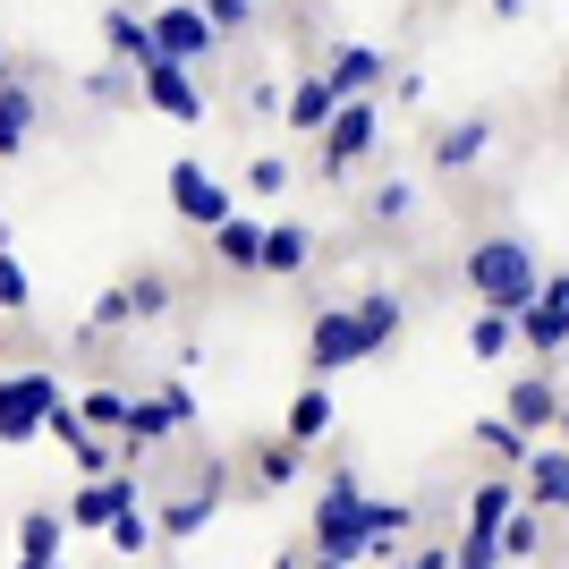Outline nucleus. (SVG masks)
<instances>
[{
  "instance_id": "obj_32",
  "label": "nucleus",
  "mask_w": 569,
  "mask_h": 569,
  "mask_svg": "<svg viewBox=\"0 0 569 569\" xmlns=\"http://www.w3.org/2000/svg\"><path fill=\"white\" fill-rule=\"evenodd\" d=\"M366 213H375V221H408V213H417V188H408V179H382V188L366 196Z\"/></svg>"
},
{
  "instance_id": "obj_3",
  "label": "nucleus",
  "mask_w": 569,
  "mask_h": 569,
  "mask_svg": "<svg viewBox=\"0 0 569 569\" xmlns=\"http://www.w3.org/2000/svg\"><path fill=\"white\" fill-rule=\"evenodd\" d=\"M51 408H60V375H43V366L0 375V442H9V451H18V442H34V433L51 426Z\"/></svg>"
},
{
  "instance_id": "obj_43",
  "label": "nucleus",
  "mask_w": 569,
  "mask_h": 569,
  "mask_svg": "<svg viewBox=\"0 0 569 569\" xmlns=\"http://www.w3.org/2000/svg\"><path fill=\"white\" fill-rule=\"evenodd\" d=\"M256 9H272V0H256Z\"/></svg>"
},
{
  "instance_id": "obj_23",
  "label": "nucleus",
  "mask_w": 569,
  "mask_h": 569,
  "mask_svg": "<svg viewBox=\"0 0 569 569\" xmlns=\"http://www.w3.org/2000/svg\"><path fill=\"white\" fill-rule=\"evenodd\" d=\"M527 485H536V510H569V451H536Z\"/></svg>"
},
{
  "instance_id": "obj_41",
  "label": "nucleus",
  "mask_w": 569,
  "mask_h": 569,
  "mask_svg": "<svg viewBox=\"0 0 569 569\" xmlns=\"http://www.w3.org/2000/svg\"><path fill=\"white\" fill-rule=\"evenodd\" d=\"M18 569H60V561H26V552H18Z\"/></svg>"
},
{
  "instance_id": "obj_34",
  "label": "nucleus",
  "mask_w": 569,
  "mask_h": 569,
  "mask_svg": "<svg viewBox=\"0 0 569 569\" xmlns=\"http://www.w3.org/2000/svg\"><path fill=\"white\" fill-rule=\"evenodd\" d=\"M26 307H34V281H26L18 256H0V315H26Z\"/></svg>"
},
{
  "instance_id": "obj_2",
  "label": "nucleus",
  "mask_w": 569,
  "mask_h": 569,
  "mask_svg": "<svg viewBox=\"0 0 569 569\" xmlns=\"http://www.w3.org/2000/svg\"><path fill=\"white\" fill-rule=\"evenodd\" d=\"M357 552H375V536H366V485H357V468H332V485L315 501V569H349Z\"/></svg>"
},
{
  "instance_id": "obj_1",
  "label": "nucleus",
  "mask_w": 569,
  "mask_h": 569,
  "mask_svg": "<svg viewBox=\"0 0 569 569\" xmlns=\"http://www.w3.org/2000/svg\"><path fill=\"white\" fill-rule=\"evenodd\" d=\"M468 289H476V307L527 315V307H536V289H545V263H536L527 238H476V247H468Z\"/></svg>"
},
{
  "instance_id": "obj_12",
  "label": "nucleus",
  "mask_w": 569,
  "mask_h": 569,
  "mask_svg": "<svg viewBox=\"0 0 569 569\" xmlns=\"http://www.w3.org/2000/svg\"><path fill=\"white\" fill-rule=\"evenodd\" d=\"M561 408H569V400L552 391V375H519L510 391H501V417H510V426H519L527 442H536L545 426H561Z\"/></svg>"
},
{
  "instance_id": "obj_22",
  "label": "nucleus",
  "mask_w": 569,
  "mask_h": 569,
  "mask_svg": "<svg viewBox=\"0 0 569 569\" xmlns=\"http://www.w3.org/2000/svg\"><path fill=\"white\" fill-rule=\"evenodd\" d=\"M323 433H332V391L307 382V391L289 400V442H323Z\"/></svg>"
},
{
  "instance_id": "obj_29",
  "label": "nucleus",
  "mask_w": 569,
  "mask_h": 569,
  "mask_svg": "<svg viewBox=\"0 0 569 569\" xmlns=\"http://www.w3.org/2000/svg\"><path fill=\"white\" fill-rule=\"evenodd\" d=\"M357 315H366V332H375V340H400V323H408V307L391 298V289H366V298H357Z\"/></svg>"
},
{
  "instance_id": "obj_6",
  "label": "nucleus",
  "mask_w": 569,
  "mask_h": 569,
  "mask_svg": "<svg viewBox=\"0 0 569 569\" xmlns=\"http://www.w3.org/2000/svg\"><path fill=\"white\" fill-rule=\"evenodd\" d=\"M170 213H179V221H196L204 238H213L221 221H238V213H230V188H221V179H213L204 162H170Z\"/></svg>"
},
{
  "instance_id": "obj_24",
  "label": "nucleus",
  "mask_w": 569,
  "mask_h": 569,
  "mask_svg": "<svg viewBox=\"0 0 569 569\" xmlns=\"http://www.w3.org/2000/svg\"><path fill=\"white\" fill-rule=\"evenodd\" d=\"M332 111H340V94L323 86V77H307V86L289 94V128H307V137H323V128H332Z\"/></svg>"
},
{
  "instance_id": "obj_30",
  "label": "nucleus",
  "mask_w": 569,
  "mask_h": 569,
  "mask_svg": "<svg viewBox=\"0 0 569 569\" xmlns=\"http://www.w3.org/2000/svg\"><path fill=\"white\" fill-rule=\"evenodd\" d=\"M476 442H485L493 459H510V468H527V459H536V451H527V433L510 426V417H485V426H476Z\"/></svg>"
},
{
  "instance_id": "obj_7",
  "label": "nucleus",
  "mask_w": 569,
  "mask_h": 569,
  "mask_svg": "<svg viewBox=\"0 0 569 569\" xmlns=\"http://www.w3.org/2000/svg\"><path fill=\"white\" fill-rule=\"evenodd\" d=\"M315 144H323V179H340L349 162H366V153L382 144V111H375V102H340L332 128H323Z\"/></svg>"
},
{
  "instance_id": "obj_36",
  "label": "nucleus",
  "mask_w": 569,
  "mask_h": 569,
  "mask_svg": "<svg viewBox=\"0 0 569 569\" xmlns=\"http://www.w3.org/2000/svg\"><path fill=\"white\" fill-rule=\"evenodd\" d=\"M256 476L272 485V493H281V485H298V442H272V451L256 459Z\"/></svg>"
},
{
  "instance_id": "obj_25",
  "label": "nucleus",
  "mask_w": 569,
  "mask_h": 569,
  "mask_svg": "<svg viewBox=\"0 0 569 569\" xmlns=\"http://www.w3.org/2000/svg\"><path fill=\"white\" fill-rule=\"evenodd\" d=\"M102 545H111L119 561H137V552H153V545H162V527L144 519V501H137V510H119V519H111V536H102Z\"/></svg>"
},
{
  "instance_id": "obj_20",
  "label": "nucleus",
  "mask_w": 569,
  "mask_h": 569,
  "mask_svg": "<svg viewBox=\"0 0 569 569\" xmlns=\"http://www.w3.org/2000/svg\"><path fill=\"white\" fill-rule=\"evenodd\" d=\"M60 545H69V519H60V510H26L18 519V552L26 561H60Z\"/></svg>"
},
{
  "instance_id": "obj_9",
  "label": "nucleus",
  "mask_w": 569,
  "mask_h": 569,
  "mask_svg": "<svg viewBox=\"0 0 569 569\" xmlns=\"http://www.w3.org/2000/svg\"><path fill=\"white\" fill-rule=\"evenodd\" d=\"M137 94L162 119H179V128H204V86H196V69H179V60H153V69L137 77Z\"/></svg>"
},
{
  "instance_id": "obj_42",
  "label": "nucleus",
  "mask_w": 569,
  "mask_h": 569,
  "mask_svg": "<svg viewBox=\"0 0 569 569\" xmlns=\"http://www.w3.org/2000/svg\"><path fill=\"white\" fill-rule=\"evenodd\" d=\"M561 451H569V408H561Z\"/></svg>"
},
{
  "instance_id": "obj_18",
  "label": "nucleus",
  "mask_w": 569,
  "mask_h": 569,
  "mask_svg": "<svg viewBox=\"0 0 569 569\" xmlns=\"http://www.w3.org/2000/svg\"><path fill=\"white\" fill-rule=\"evenodd\" d=\"M34 111H43V102H34V86H0V162H9V153H26Z\"/></svg>"
},
{
  "instance_id": "obj_21",
  "label": "nucleus",
  "mask_w": 569,
  "mask_h": 569,
  "mask_svg": "<svg viewBox=\"0 0 569 569\" xmlns=\"http://www.w3.org/2000/svg\"><path fill=\"white\" fill-rule=\"evenodd\" d=\"M510 349H519V315L476 307V323H468V357H510Z\"/></svg>"
},
{
  "instance_id": "obj_13",
  "label": "nucleus",
  "mask_w": 569,
  "mask_h": 569,
  "mask_svg": "<svg viewBox=\"0 0 569 569\" xmlns=\"http://www.w3.org/2000/svg\"><path fill=\"white\" fill-rule=\"evenodd\" d=\"M382 69H391V51H375V43H340L332 60H323V86H332L340 102H366L382 86Z\"/></svg>"
},
{
  "instance_id": "obj_17",
  "label": "nucleus",
  "mask_w": 569,
  "mask_h": 569,
  "mask_svg": "<svg viewBox=\"0 0 569 569\" xmlns=\"http://www.w3.org/2000/svg\"><path fill=\"white\" fill-rule=\"evenodd\" d=\"M213 256L230 263V272H263V221H247V213L221 221V230H213Z\"/></svg>"
},
{
  "instance_id": "obj_15",
  "label": "nucleus",
  "mask_w": 569,
  "mask_h": 569,
  "mask_svg": "<svg viewBox=\"0 0 569 569\" xmlns=\"http://www.w3.org/2000/svg\"><path fill=\"white\" fill-rule=\"evenodd\" d=\"M102 43H111V60H128L137 77L162 60V43H153V18H137V9H102Z\"/></svg>"
},
{
  "instance_id": "obj_39",
  "label": "nucleus",
  "mask_w": 569,
  "mask_h": 569,
  "mask_svg": "<svg viewBox=\"0 0 569 569\" xmlns=\"http://www.w3.org/2000/svg\"><path fill=\"white\" fill-rule=\"evenodd\" d=\"M0 86H26V60H18V51H0Z\"/></svg>"
},
{
  "instance_id": "obj_5",
  "label": "nucleus",
  "mask_w": 569,
  "mask_h": 569,
  "mask_svg": "<svg viewBox=\"0 0 569 569\" xmlns=\"http://www.w3.org/2000/svg\"><path fill=\"white\" fill-rule=\"evenodd\" d=\"M153 43H162V60L196 69V60H213V51H221V26L204 18L196 0H170V9H153Z\"/></svg>"
},
{
  "instance_id": "obj_10",
  "label": "nucleus",
  "mask_w": 569,
  "mask_h": 569,
  "mask_svg": "<svg viewBox=\"0 0 569 569\" xmlns=\"http://www.w3.org/2000/svg\"><path fill=\"white\" fill-rule=\"evenodd\" d=\"M137 501H144L137 468H111V476H94V485L69 501V527H86V536H111V519H119V510H137Z\"/></svg>"
},
{
  "instance_id": "obj_8",
  "label": "nucleus",
  "mask_w": 569,
  "mask_h": 569,
  "mask_svg": "<svg viewBox=\"0 0 569 569\" xmlns=\"http://www.w3.org/2000/svg\"><path fill=\"white\" fill-rule=\"evenodd\" d=\"M196 426V391L188 382H162L153 400H128V433L119 442H170V433Z\"/></svg>"
},
{
  "instance_id": "obj_33",
  "label": "nucleus",
  "mask_w": 569,
  "mask_h": 569,
  "mask_svg": "<svg viewBox=\"0 0 569 569\" xmlns=\"http://www.w3.org/2000/svg\"><path fill=\"white\" fill-rule=\"evenodd\" d=\"M162 307H170V281H162V272H137V281H128V315H137V323H153Z\"/></svg>"
},
{
  "instance_id": "obj_31",
  "label": "nucleus",
  "mask_w": 569,
  "mask_h": 569,
  "mask_svg": "<svg viewBox=\"0 0 569 569\" xmlns=\"http://www.w3.org/2000/svg\"><path fill=\"white\" fill-rule=\"evenodd\" d=\"M408 527H417L408 501H366V536H375V545H391V536H408Z\"/></svg>"
},
{
  "instance_id": "obj_35",
  "label": "nucleus",
  "mask_w": 569,
  "mask_h": 569,
  "mask_svg": "<svg viewBox=\"0 0 569 569\" xmlns=\"http://www.w3.org/2000/svg\"><path fill=\"white\" fill-rule=\"evenodd\" d=\"M451 569H501V536H476L468 527V536L451 545Z\"/></svg>"
},
{
  "instance_id": "obj_27",
  "label": "nucleus",
  "mask_w": 569,
  "mask_h": 569,
  "mask_svg": "<svg viewBox=\"0 0 569 569\" xmlns=\"http://www.w3.org/2000/svg\"><path fill=\"white\" fill-rule=\"evenodd\" d=\"M77 417H86L94 433H128V391H119V382H94V391L77 400Z\"/></svg>"
},
{
  "instance_id": "obj_26",
  "label": "nucleus",
  "mask_w": 569,
  "mask_h": 569,
  "mask_svg": "<svg viewBox=\"0 0 569 569\" xmlns=\"http://www.w3.org/2000/svg\"><path fill=\"white\" fill-rule=\"evenodd\" d=\"M510 510H519V493H510V485H476V501H468V527L476 536H501V527H510Z\"/></svg>"
},
{
  "instance_id": "obj_40",
  "label": "nucleus",
  "mask_w": 569,
  "mask_h": 569,
  "mask_svg": "<svg viewBox=\"0 0 569 569\" xmlns=\"http://www.w3.org/2000/svg\"><path fill=\"white\" fill-rule=\"evenodd\" d=\"M519 9H527V0H493V18H519Z\"/></svg>"
},
{
  "instance_id": "obj_38",
  "label": "nucleus",
  "mask_w": 569,
  "mask_h": 569,
  "mask_svg": "<svg viewBox=\"0 0 569 569\" xmlns=\"http://www.w3.org/2000/svg\"><path fill=\"white\" fill-rule=\"evenodd\" d=\"M196 9H204V18H213L221 34H238V26L256 18V0H196Z\"/></svg>"
},
{
  "instance_id": "obj_19",
  "label": "nucleus",
  "mask_w": 569,
  "mask_h": 569,
  "mask_svg": "<svg viewBox=\"0 0 569 569\" xmlns=\"http://www.w3.org/2000/svg\"><path fill=\"white\" fill-rule=\"evenodd\" d=\"M485 144H493V119H459V128L433 137V162H442V170H468V162H485Z\"/></svg>"
},
{
  "instance_id": "obj_28",
  "label": "nucleus",
  "mask_w": 569,
  "mask_h": 569,
  "mask_svg": "<svg viewBox=\"0 0 569 569\" xmlns=\"http://www.w3.org/2000/svg\"><path fill=\"white\" fill-rule=\"evenodd\" d=\"M536 545H545V510L527 501V510H510V527H501V561H536Z\"/></svg>"
},
{
  "instance_id": "obj_16",
  "label": "nucleus",
  "mask_w": 569,
  "mask_h": 569,
  "mask_svg": "<svg viewBox=\"0 0 569 569\" xmlns=\"http://www.w3.org/2000/svg\"><path fill=\"white\" fill-rule=\"evenodd\" d=\"M307 263H315V230L307 221H272V230H263V272H272V281H298Z\"/></svg>"
},
{
  "instance_id": "obj_37",
  "label": "nucleus",
  "mask_w": 569,
  "mask_h": 569,
  "mask_svg": "<svg viewBox=\"0 0 569 569\" xmlns=\"http://www.w3.org/2000/svg\"><path fill=\"white\" fill-rule=\"evenodd\" d=\"M289 188V162L281 153H256V170H247V196H281Z\"/></svg>"
},
{
  "instance_id": "obj_11",
  "label": "nucleus",
  "mask_w": 569,
  "mask_h": 569,
  "mask_svg": "<svg viewBox=\"0 0 569 569\" xmlns=\"http://www.w3.org/2000/svg\"><path fill=\"white\" fill-rule=\"evenodd\" d=\"M519 340L536 357H552L569 340V272H545V289H536V307L519 315Z\"/></svg>"
},
{
  "instance_id": "obj_14",
  "label": "nucleus",
  "mask_w": 569,
  "mask_h": 569,
  "mask_svg": "<svg viewBox=\"0 0 569 569\" xmlns=\"http://www.w3.org/2000/svg\"><path fill=\"white\" fill-rule=\"evenodd\" d=\"M213 510H221V476H204V485H188L179 501H162V545H188V536H204L213 527Z\"/></svg>"
},
{
  "instance_id": "obj_4",
  "label": "nucleus",
  "mask_w": 569,
  "mask_h": 569,
  "mask_svg": "<svg viewBox=\"0 0 569 569\" xmlns=\"http://www.w3.org/2000/svg\"><path fill=\"white\" fill-rule=\"evenodd\" d=\"M382 340L366 332V315L357 307H323L315 315V332H307V366H315V382L323 375H340V366H357V357H375Z\"/></svg>"
}]
</instances>
